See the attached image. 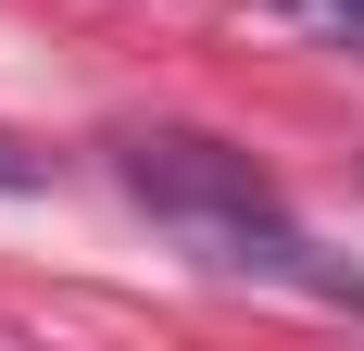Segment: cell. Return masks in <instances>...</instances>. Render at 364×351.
<instances>
[{
  "label": "cell",
  "instance_id": "3957f363",
  "mask_svg": "<svg viewBox=\"0 0 364 351\" xmlns=\"http://www.w3.org/2000/svg\"><path fill=\"white\" fill-rule=\"evenodd\" d=\"M0 188H38V163H26V151H13V139H0Z\"/></svg>",
  "mask_w": 364,
  "mask_h": 351
},
{
  "label": "cell",
  "instance_id": "6da1fadb",
  "mask_svg": "<svg viewBox=\"0 0 364 351\" xmlns=\"http://www.w3.org/2000/svg\"><path fill=\"white\" fill-rule=\"evenodd\" d=\"M113 176H126V201H139L188 264L264 276V288H314V301H364V276L301 239V213L252 176V151L188 139V126H139V139H113Z\"/></svg>",
  "mask_w": 364,
  "mask_h": 351
},
{
  "label": "cell",
  "instance_id": "7a4b0ae2",
  "mask_svg": "<svg viewBox=\"0 0 364 351\" xmlns=\"http://www.w3.org/2000/svg\"><path fill=\"white\" fill-rule=\"evenodd\" d=\"M289 13H314L327 38H352V50H364V0H289Z\"/></svg>",
  "mask_w": 364,
  "mask_h": 351
}]
</instances>
